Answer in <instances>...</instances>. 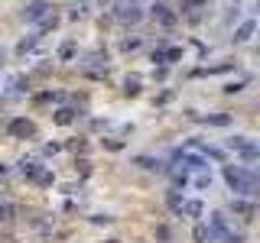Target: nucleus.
<instances>
[{
    "mask_svg": "<svg viewBox=\"0 0 260 243\" xmlns=\"http://www.w3.org/2000/svg\"><path fill=\"white\" fill-rule=\"evenodd\" d=\"M36 46V36H30V39H23L20 46H16V52H26V49H32Z\"/></svg>",
    "mask_w": 260,
    "mask_h": 243,
    "instance_id": "nucleus-20",
    "label": "nucleus"
},
{
    "mask_svg": "<svg viewBox=\"0 0 260 243\" xmlns=\"http://www.w3.org/2000/svg\"><path fill=\"white\" fill-rule=\"evenodd\" d=\"M114 16H117L120 23H140L143 10H140L137 0H117V3H114Z\"/></svg>",
    "mask_w": 260,
    "mask_h": 243,
    "instance_id": "nucleus-2",
    "label": "nucleus"
},
{
    "mask_svg": "<svg viewBox=\"0 0 260 243\" xmlns=\"http://www.w3.org/2000/svg\"><path fill=\"white\" fill-rule=\"evenodd\" d=\"M101 3H108V0H101Z\"/></svg>",
    "mask_w": 260,
    "mask_h": 243,
    "instance_id": "nucleus-24",
    "label": "nucleus"
},
{
    "mask_svg": "<svg viewBox=\"0 0 260 243\" xmlns=\"http://www.w3.org/2000/svg\"><path fill=\"white\" fill-rule=\"evenodd\" d=\"M10 133H13V137H20V139L36 137V123L26 120V117H16V120H10Z\"/></svg>",
    "mask_w": 260,
    "mask_h": 243,
    "instance_id": "nucleus-3",
    "label": "nucleus"
},
{
    "mask_svg": "<svg viewBox=\"0 0 260 243\" xmlns=\"http://www.w3.org/2000/svg\"><path fill=\"white\" fill-rule=\"evenodd\" d=\"M137 166H143V169H162V162H156V159H146V156L137 159Z\"/></svg>",
    "mask_w": 260,
    "mask_h": 243,
    "instance_id": "nucleus-16",
    "label": "nucleus"
},
{
    "mask_svg": "<svg viewBox=\"0 0 260 243\" xmlns=\"http://www.w3.org/2000/svg\"><path fill=\"white\" fill-rule=\"evenodd\" d=\"M32 182H39V185H52V172H49V169H39L36 175H32Z\"/></svg>",
    "mask_w": 260,
    "mask_h": 243,
    "instance_id": "nucleus-15",
    "label": "nucleus"
},
{
    "mask_svg": "<svg viewBox=\"0 0 260 243\" xmlns=\"http://www.w3.org/2000/svg\"><path fill=\"white\" fill-rule=\"evenodd\" d=\"M231 211L241 214L244 221H250V217H254V204H250V201H244V198H234V201H231Z\"/></svg>",
    "mask_w": 260,
    "mask_h": 243,
    "instance_id": "nucleus-5",
    "label": "nucleus"
},
{
    "mask_svg": "<svg viewBox=\"0 0 260 243\" xmlns=\"http://www.w3.org/2000/svg\"><path fill=\"white\" fill-rule=\"evenodd\" d=\"M120 46H124V52H130V49H137V46H140V39H124Z\"/></svg>",
    "mask_w": 260,
    "mask_h": 243,
    "instance_id": "nucleus-21",
    "label": "nucleus"
},
{
    "mask_svg": "<svg viewBox=\"0 0 260 243\" xmlns=\"http://www.w3.org/2000/svg\"><path fill=\"white\" fill-rule=\"evenodd\" d=\"M7 214H10V208H0V221H3V217H7Z\"/></svg>",
    "mask_w": 260,
    "mask_h": 243,
    "instance_id": "nucleus-22",
    "label": "nucleus"
},
{
    "mask_svg": "<svg viewBox=\"0 0 260 243\" xmlns=\"http://www.w3.org/2000/svg\"><path fill=\"white\" fill-rule=\"evenodd\" d=\"M247 143H250V137H234L231 143H228V146H231V149H238V152H241V149L247 146Z\"/></svg>",
    "mask_w": 260,
    "mask_h": 243,
    "instance_id": "nucleus-18",
    "label": "nucleus"
},
{
    "mask_svg": "<svg viewBox=\"0 0 260 243\" xmlns=\"http://www.w3.org/2000/svg\"><path fill=\"white\" fill-rule=\"evenodd\" d=\"M23 16H26L30 23H39V20H46V16H49V3H46V0H32L30 7L23 10Z\"/></svg>",
    "mask_w": 260,
    "mask_h": 243,
    "instance_id": "nucleus-4",
    "label": "nucleus"
},
{
    "mask_svg": "<svg viewBox=\"0 0 260 243\" xmlns=\"http://www.w3.org/2000/svg\"><path fill=\"white\" fill-rule=\"evenodd\" d=\"M192 240H195V243H208V240H211L208 224H198V227H195V230H192Z\"/></svg>",
    "mask_w": 260,
    "mask_h": 243,
    "instance_id": "nucleus-10",
    "label": "nucleus"
},
{
    "mask_svg": "<svg viewBox=\"0 0 260 243\" xmlns=\"http://www.w3.org/2000/svg\"><path fill=\"white\" fill-rule=\"evenodd\" d=\"M124 91H127V94H137V91H140V75H127V78H124Z\"/></svg>",
    "mask_w": 260,
    "mask_h": 243,
    "instance_id": "nucleus-12",
    "label": "nucleus"
},
{
    "mask_svg": "<svg viewBox=\"0 0 260 243\" xmlns=\"http://www.w3.org/2000/svg\"><path fill=\"white\" fill-rule=\"evenodd\" d=\"M39 169H43V166H39L36 159H23V162H20V172L26 175V179H32V175H36Z\"/></svg>",
    "mask_w": 260,
    "mask_h": 243,
    "instance_id": "nucleus-9",
    "label": "nucleus"
},
{
    "mask_svg": "<svg viewBox=\"0 0 260 243\" xmlns=\"http://www.w3.org/2000/svg\"><path fill=\"white\" fill-rule=\"evenodd\" d=\"M153 20H160L162 26H173V23H176V16H173L169 10H166V7H153Z\"/></svg>",
    "mask_w": 260,
    "mask_h": 243,
    "instance_id": "nucleus-8",
    "label": "nucleus"
},
{
    "mask_svg": "<svg viewBox=\"0 0 260 243\" xmlns=\"http://www.w3.org/2000/svg\"><path fill=\"white\" fill-rule=\"evenodd\" d=\"M205 123H211V127H228L231 117H228V114H211V117H205Z\"/></svg>",
    "mask_w": 260,
    "mask_h": 243,
    "instance_id": "nucleus-14",
    "label": "nucleus"
},
{
    "mask_svg": "<svg viewBox=\"0 0 260 243\" xmlns=\"http://www.w3.org/2000/svg\"><path fill=\"white\" fill-rule=\"evenodd\" d=\"M108 243H120V240H108Z\"/></svg>",
    "mask_w": 260,
    "mask_h": 243,
    "instance_id": "nucleus-23",
    "label": "nucleus"
},
{
    "mask_svg": "<svg viewBox=\"0 0 260 243\" xmlns=\"http://www.w3.org/2000/svg\"><path fill=\"white\" fill-rule=\"evenodd\" d=\"M241 159H244V162H257V159H260V146L254 143V139H250L247 146L241 149Z\"/></svg>",
    "mask_w": 260,
    "mask_h": 243,
    "instance_id": "nucleus-7",
    "label": "nucleus"
},
{
    "mask_svg": "<svg viewBox=\"0 0 260 243\" xmlns=\"http://www.w3.org/2000/svg\"><path fill=\"white\" fill-rule=\"evenodd\" d=\"M75 120V110L72 107H62V110H55V123H62V127H68Z\"/></svg>",
    "mask_w": 260,
    "mask_h": 243,
    "instance_id": "nucleus-11",
    "label": "nucleus"
},
{
    "mask_svg": "<svg viewBox=\"0 0 260 243\" xmlns=\"http://www.w3.org/2000/svg\"><path fill=\"white\" fill-rule=\"evenodd\" d=\"M254 30H257V23H254V20H244L238 26V32H234V43H247L250 36H254Z\"/></svg>",
    "mask_w": 260,
    "mask_h": 243,
    "instance_id": "nucleus-6",
    "label": "nucleus"
},
{
    "mask_svg": "<svg viewBox=\"0 0 260 243\" xmlns=\"http://www.w3.org/2000/svg\"><path fill=\"white\" fill-rule=\"evenodd\" d=\"M169 208H173V211H182V198H179V195H176V191H169Z\"/></svg>",
    "mask_w": 260,
    "mask_h": 243,
    "instance_id": "nucleus-19",
    "label": "nucleus"
},
{
    "mask_svg": "<svg viewBox=\"0 0 260 243\" xmlns=\"http://www.w3.org/2000/svg\"><path fill=\"white\" fill-rule=\"evenodd\" d=\"M182 211L189 214V217H198V214H202V201H182Z\"/></svg>",
    "mask_w": 260,
    "mask_h": 243,
    "instance_id": "nucleus-13",
    "label": "nucleus"
},
{
    "mask_svg": "<svg viewBox=\"0 0 260 243\" xmlns=\"http://www.w3.org/2000/svg\"><path fill=\"white\" fill-rule=\"evenodd\" d=\"M75 55V43H62V49H59V59H72Z\"/></svg>",
    "mask_w": 260,
    "mask_h": 243,
    "instance_id": "nucleus-17",
    "label": "nucleus"
},
{
    "mask_svg": "<svg viewBox=\"0 0 260 243\" xmlns=\"http://www.w3.org/2000/svg\"><path fill=\"white\" fill-rule=\"evenodd\" d=\"M225 182L241 195H257V175H250L244 166H225Z\"/></svg>",
    "mask_w": 260,
    "mask_h": 243,
    "instance_id": "nucleus-1",
    "label": "nucleus"
}]
</instances>
